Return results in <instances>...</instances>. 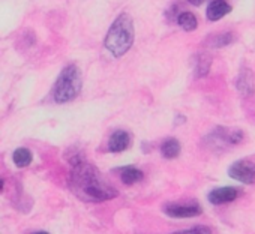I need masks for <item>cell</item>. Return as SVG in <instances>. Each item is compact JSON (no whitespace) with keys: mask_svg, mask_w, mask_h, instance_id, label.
Wrapping results in <instances>:
<instances>
[{"mask_svg":"<svg viewBox=\"0 0 255 234\" xmlns=\"http://www.w3.org/2000/svg\"><path fill=\"white\" fill-rule=\"evenodd\" d=\"M69 164L68 186L77 198L86 203H102L117 197V189L81 153H74Z\"/></svg>","mask_w":255,"mask_h":234,"instance_id":"6da1fadb","label":"cell"},{"mask_svg":"<svg viewBox=\"0 0 255 234\" xmlns=\"http://www.w3.org/2000/svg\"><path fill=\"white\" fill-rule=\"evenodd\" d=\"M134 38L135 30L132 18L128 14H120L111 24L105 36L104 45L114 57H122L132 47Z\"/></svg>","mask_w":255,"mask_h":234,"instance_id":"7a4b0ae2","label":"cell"},{"mask_svg":"<svg viewBox=\"0 0 255 234\" xmlns=\"http://www.w3.org/2000/svg\"><path fill=\"white\" fill-rule=\"evenodd\" d=\"M81 74L77 65H68L62 69L59 74L54 89H53V98L57 104H66L74 101L78 93L81 92Z\"/></svg>","mask_w":255,"mask_h":234,"instance_id":"3957f363","label":"cell"},{"mask_svg":"<svg viewBox=\"0 0 255 234\" xmlns=\"http://www.w3.org/2000/svg\"><path fill=\"white\" fill-rule=\"evenodd\" d=\"M242 140H243V132L240 129H228V128L218 126L204 138V143L210 150L221 152L230 146H236L242 143Z\"/></svg>","mask_w":255,"mask_h":234,"instance_id":"277c9868","label":"cell"},{"mask_svg":"<svg viewBox=\"0 0 255 234\" xmlns=\"http://www.w3.org/2000/svg\"><path fill=\"white\" fill-rule=\"evenodd\" d=\"M228 176L240 183L252 185L255 183V162L248 159L236 161L228 168Z\"/></svg>","mask_w":255,"mask_h":234,"instance_id":"5b68a950","label":"cell"},{"mask_svg":"<svg viewBox=\"0 0 255 234\" xmlns=\"http://www.w3.org/2000/svg\"><path fill=\"white\" fill-rule=\"evenodd\" d=\"M164 213L170 218L185 219V218H195L203 213V209L198 203H167L164 207Z\"/></svg>","mask_w":255,"mask_h":234,"instance_id":"8992f818","label":"cell"},{"mask_svg":"<svg viewBox=\"0 0 255 234\" xmlns=\"http://www.w3.org/2000/svg\"><path fill=\"white\" fill-rule=\"evenodd\" d=\"M239 195H240V189H237L234 186H222V188L212 189L207 195V200L210 201V204L221 206V204L234 201Z\"/></svg>","mask_w":255,"mask_h":234,"instance_id":"52a82bcc","label":"cell"},{"mask_svg":"<svg viewBox=\"0 0 255 234\" xmlns=\"http://www.w3.org/2000/svg\"><path fill=\"white\" fill-rule=\"evenodd\" d=\"M129 144H131V135L126 131L117 129L111 134V137L108 140V152L120 153L129 147Z\"/></svg>","mask_w":255,"mask_h":234,"instance_id":"ba28073f","label":"cell"},{"mask_svg":"<svg viewBox=\"0 0 255 234\" xmlns=\"http://www.w3.org/2000/svg\"><path fill=\"white\" fill-rule=\"evenodd\" d=\"M230 11H231V6L228 5L227 0H212L207 6L206 15L210 21H218L227 14H230Z\"/></svg>","mask_w":255,"mask_h":234,"instance_id":"9c48e42d","label":"cell"},{"mask_svg":"<svg viewBox=\"0 0 255 234\" xmlns=\"http://www.w3.org/2000/svg\"><path fill=\"white\" fill-rule=\"evenodd\" d=\"M237 90L243 96H251L254 95L255 90V83H254V74L249 69H242L239 77H237Z\"/></svg>","mask_w":255,"mask_h":234,"instance_id":"30bf717a","label":"cell"},{"mask_svg":"<svg viewBox=\"0 0 255 234\" xmlns=\"http://www.w3.org/2000/svg\"><path fill=\"white\" fill-rule=\"evenodd\" d=\"M120 173V179L125 185H134L137 182H140L144 174L141 170H138L137 167H132V165H126V167H122L119 170Z\"/></svg>","mask_w":255,"mask_h":234,"instance_id":"8fae6325","label":"cell"},{"mask_svg":"<svg viewBox=\"0 0 255 234\" xmlns=\"http://www.w3.org/2000/svg\"><path fill=\"white\" fill-rule=\"evenodd\" d=\"M182 146L177 138H165L161 144V153L165 159H174L180 155Z\"/></svg>","mask_w":255,"mask_h":234,"instance_id":"7c38bea8","label":"cell"},{"mask_svg":"<svg viewBox=\"0 0 255 234\" xmlns=\"http://www.w3.org/2000/svg\"><path fill=\"white\" fill-rule=\"evenodd\" d=\"M210 65H212V59L207 54H197L194 57V71H195V77L201 78L204 75L209 74L210 71Z\"/></svg>","mask_w":255,"mask_h":234,"instance_id":"4fadbf2b","label":"cell"},{"mask_svg":"<svg viewBox=\"0 0 255 234\" xmlns=\"http://www.w3.org/2000/svg\"><path fill=\"white\" fill-rule=\"evenodd\" d=\"M12 161L18 168H26L32 164L33 161V155L29 149L26 147H18L15 149V152L12 153Z\"/></svg>","mask_w":255,"mask_h":234,"instance_id":"5bb4252c","label":"cell"},{"mask_svg":"<svg viewBox=\"0 0 255 234\" xmlns=\"http://www.w3.org/2000/svg\"><path fill=\"white\" fill-rule=\"evenodd\" d=\"M177 23H179V26H180L183 30H186V32H192V30H195L197 26H198L197 17H195L192 12H183V14H180V15L177 17Z\"/></svg>","mask_w":255,"mask_h":234,"instance_id":"9a60e30c","label":"cell"},{"mask_svg":"<svg viewBox=\"0 0 255 234\" xmlns=\"http://www.w3.org/2000/svg\"><path fill=\"white\" fill-rule=\"evenodd\" d=\"M234 41L233 35L230 32H222L219 35H215L209 39V45L215 47V48H221V47H227Z\"/></svg>","mask_w":255,"mask_h":234,"instance_id":"2e32d148","label":"cell"},{"mask_svg":"<svg viewBox=\"0 0 255 234\" xmlns=\"http://www.w3.org/2000/svg\"><path fill=\"white\" fill-rule=\"evenodd\" d=\"M173 234H212V228H209L207 225H195L192 228L182 230V231H176Z\"/></svg>","mask_w":255,"mask_h":234,"instance_id":"e0dca14e","label":"cell"},{"mask_svg":"<svg viewBox=\"0 0 255 234\" xmlns=\"http://www.w3.org/2000/svg\"><path fill=\"white\" fill-rule=\"evenodd\" d=\"M186 2H189V3L194 5V6H200V5L204 2V0H186Z\"/></svg>","mask_w":255,"mask_h":234,"instance_id":"ac0fdd59","label":"cell"},{"mask_svg":"<svg viewBox=\"0 0 255 234\" xmlns=\"http://www.w3.org/2000/svg\"><path fill=\"white\" fill-rule=\"evenodd\" d=\"M35 234H50V233H47V231H39V233H35Z\"/></svg>","mask_w":255,"mask_h":234,"instance_id":"d6986e66","label":"cell"}]
</instances>
